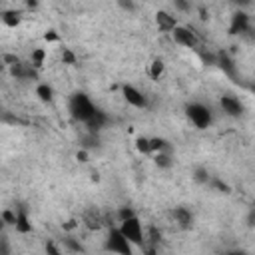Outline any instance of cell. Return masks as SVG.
<instances>
[{"instance_id": "5bb4252c", "label": "cell", "mask_w": 255, "mask_h": 255, "mask_svg": "<svg viewBox=\"0 0 255 255\" xmlns=\"http://www.w3.org/2000/svg\"><path fill=\"white\" fill-rule=\"evenodd\" d=\"M14 227H16V231H20V233H28L30 229H32V225L28 223V215H26V211H16V223H14Z\"/></svg>"}, {"instance_id": "83f0119b", "label": "cell", "mask_w": 255, "mask_h": 255, "mask_svg": "<svg viewBox=\"0 0 255 255\" xmlns=\"http://www.w3.org/2000/svg\"><path fill=\"white\" fill-rule=\"evenodd\" d=\"M24 2H26L28 6H36V4H38V0H24Z\"/></svg>"}, {"instance_id": "7a4b0ae2", "label": "cell", "mask_w": 255, "mask_h": 255, "mask_svg": "<svg viewBox=\"0 0 255 255\" xmlns=\"http://www.w3.org/2000/svg\"><path fill=\"white\" fill-rule=\"evenodd\" d=\"M120 231L131 241V245L141 247L143 241H145L143 227H141V223H139V219H137L135 215H131V217H128V219H122V221H120Z\"/></svg>"}, {"instance_id": "2e32d148", "label": "cell", "mask_w": 255, "mask_h": 255, "mask_svg": "<svg viewBox=\"0 0 255 255\" xmlns=\"http://www.w3.org/2000/svg\"><path fill=\"white\" fill-rule=\"evenodd\" d=\"M157 151H169V143L161 137H151V153H157Z\"/></svg>"}, {"instance_id": "484cf974", "label": "cell", "mask_w": 255, "mask_h": 255, "mask_svg": "<svg viewBox=\"0 0 255 255\" xmlns=\"http://www.w3.org/2000/svg\"><path fill=\"white\" fill-rule=\"evenodd\" d=\"M247 221H249V225H255V207L251 209V213H249V219H247Z\"/></svg>"}, {"instance_id": "ac0fdd59", "label": "cell", "mask_w": 255, "mask_h": 255, "mask_svg": "<svg viewBox=\"0 0 255 255\" xmlns=\"http://www.w3.org/2000/svg\"><path fill=\"white\" fill-rule=\"evenodd\" d=\"M135 147H137L141 153H151V137H137Z\"/></svg>"}, {"instance_id": "9a60e30c", "label": "cell", "mask_w": 255, "mask_h": 255, "mask_svg": "<svg viewBox=\"0 0 255 255\" xmlns=\"http://www.w3.org/2000/svg\"><path fill=\"white\" fill-rule=\"evenodd\" d=\"M36 96H38L42 102H50V100H52V88H50L48 84H40V86L36 88Z\"/></svg>"}, {"instance_id": "30bf717a", "label": "cell", "mask_w": 255, "mask_h": 255, "mask_svg": "<svg viewBox=\"0 0 255 255\" xmlns=\"http://www.w3.org/2000/svg\"><path fill=\"white\" fill-rule=\"evenodd\" d=\"M173 219H175V223L181 227V229H187L189 225H191V221H193V215L185 209V207H175L173 209Z\"/></svg>"}, {"instance_id": "ffe728a7", "label": "cell", "mask_w": 255, "mask_h": 255, "mask_svg": "<svg viewBox=\"0 0 255 255\" xmlns=\"http://www.w3.org/2000/svg\"><path fill=\"white\" fill-rule=\"evenodd\" d=\"M161 72H163V62H161V60H155V62L151 64V76H153V78H159Z\"/></svg>"}, {"instance_id": "e0dca14e", "label": "cell", "mask_w": 255, "mask_h": 255, "mask_svg": "<svg viewBox=\"0 0 255 255\" xmlns=\"http://www.w3.org/2000/svg\"><path fill=\"white\" fill-rule=\"evenodd\" d=\"M155 165H159V167H169V165H171V155H169V151H157V153H155Z\"/></svg>"}, {"instance_id": "9c48e42d", "label": "cell", "mask_w": 255, "mask_h": 255, "mask_svg": "<svg viewBox=\"0 0 255 255\" xmlns=\"http://www.w3.org/2000/svg\"><path fill=\"white\" fill-rule=\"evenodd\" d=\"M155 22H157V28H159L161 32H171V30L177 26L175 18H173L169 12H163V10H159V12L155 14Z\"/></svg>"}, {"instance_id": "603a6c76", "label": "cell", "mask_w": 255, "mask_h": 255, "mask_svg": "<svg viewBox=\"0 0 255 255\" xmlns=\"http://www.w3.org/2000/svg\"><path fill=\"white\" fill-rule=\"evenodd\" d=\"M195 179H197V181H207L209 175H207L205 169H197V171H195Z\"/></svg>"}, {"instance_id": "6da1fadb", "label": "cell", "mask_w": 255, "mask_h": 255, "mask_svg": "<svg viewBox=\"0 0 255 255\" xmlns=\"http://www.w3.org/2000/svg\"><path fill=\"white\" fill-rule=\"evenodd\" d=\"M70 114H72V118L74 120H78V122H88L92 116H94V112L98 110L94 104H92V100L86 96V94H82V92H78V94H74L72 98H70Z\"/></svg>"}, {"instance_id": "277c9868", "label": "cell", "mask_w": 255, "mask_h": 255, "mask_svg": "<svg viewBox=\"0 0 255 255\" xmlns=\"http://www.w3.org/2000/svg\"><path fill=\"white\" fill-rule=\"evenodd\" d=\"M106 249L112 253H120V255H129L131 253V241L120 231V227L110 229L108 239H106Z\"/></svg>"}, {"instance_id": "8992f818", "label": "cell", "mask_w": 255, "mask_h": 255, "mask_svg": "<svg viewBox=\"0 0 255 255\" xmlns=\"http://www.w3.org/2000/svg\"><path fill=\"white\" fill-rule=\"evenodd\" d=\"M219 106H221L223 114L229 116V118H239V116L243 114V104H241L237 98L229 96V94H227V96H221Z\"/></svg>"}, {"instance_id": "3957f363", "label": "cell", "mask_w": 255, "mask_h": 255, "mask_svg": "<svg viewBox=\"0 0 255 255\" xmlns=\"http://www.w3.org/2000/svg\"><path fill=\"white\" fill-rule=\"evenodd\" d=\"M185 114H187L189 122H191L195 128H199V129L209 128L211 122H213L211 110H209L207 106H203V104H197V102H195V104H189V106L185 108Z\"/></svg>"}, {"instance_id": "8fae6325", "label": "cell", "mask_w": 255, "mask_h": 255, "mask_svg": "<svg viewBox=\"0 0 255 255\" xmlns=\"http://www.w3.org/2000/svg\"><path fill=\"white\" fill-rule=\"evenodd\" d=\"M215 62L219 64V68H221L227 76H235V64H233V60L229 58V54L219 52V54H217V58H215Z\"/></svg>"}, {"instance_id": "4316f807", "label": "cell", "mask_w": 255, "mask_h": 255, "mask_svg": "<svg viewBox=\"0 0 255 255\" xmlns=\"http://www.w3.org/2000/svg\"><path fill=\"white\" fill-rule=\"evenodd\" d=\"M233 4H237V6H247L249 4V0H231Z\"/></svg>"}, {"instance_id": "ba28073f", "label": "cell", "mask_w": 255, "mask_h": 255, "mask_svg": "<svg viewBox=\"0 0 255 255\" xmlns=\"http://www.w3.org/2000/svg\"><path fill=\"white\" fill-rule=\"evenodd\" d=\"M251 30V26H249V16L245 14V12H235L233 16H231V26H229V34H247Z\"/></svg>"}, {"instance_id": "44dd1931", "label": "cell", "mask_w": 255, "mask_h": 255, "mask_svg": "<svg viewBox=\"0 0 255 255\" xmlns=\"http://www.w3.org/2000/svg\"><path fill=\"white\" fill-rule=\"evenodd\" d=\"M64 243L68 245V249H70V251H82V245H80V243H76V241H74L72 237L64 239Z\"/></svg>"}, {"instance_id": "5b68a950", "label": "cell", "mask_w": 255, "mask_h": 255, "mask_svg": "<svg viewBox=\"0 0 255 255\" xmlns=\"http://www.w3.org/2000/svg\"><path fill=\"white\" fill-rule=\"evenodd\" d=\"M171 34H173V40H175L179 46H185V48H197V44H199V40H197V36H195V32H193L191 28L175 26V28L171 30Z\"/></svg>"}, {"instance_id": "d4e9b609", "label": "cell", "mask_w": 255, "mask_h": 255, "mask_svg": "<svg viewBox=\"0 0 255 255\" xmlns=\"http://www.w3.org/2000/svg\"><path fill=\"white\" fill-rule=\"evenodd\" d=\"M131 215H133V213H131V209H126V207H124V209H120V221H122V219L131 217Z\"/></svg>"}, {"instance_id": "d6986e66", "label": "cell", "mask_w": 255, "mask_h": 255, "mask_svg": "<svg viewBox=\"0 0 255 255\" xmlns=\"http://www.w3.org/2000/svg\"><path fill=\"white\" fill-rule=\"evenodd\" d=\"M30 62H32L30 66L40 68V66H42V62H44V52H42V50H36V52L32 54V60H30Z\"/></svg>"}, {"instance_id": "cb8c5ba5", "label": "cell", "mask_w": 255, "mask_h": 255, "mask_svg": "<svg viewBox=\"0 0 255 255\" xmlns=\"http://www.w3.org/2000/svg\"><path fill=\"white\" fill-rule=\"evenodd\" d=\"M173 4H175V8H177V10H183V12H185V10H189V4H187L185 0H173Z\"/></svg>"}, {"instance_id": "4fadbf2b", "label": "cell", "mask_w": 255, "mask_h": 255, "mask_svg": "<svg viewBox=\"0 0 255 255\" xmlns=\"http://www.w3.org/2000/svg\"><path fill=\"white\" fill-rule=\"evenodd\" d=\"M20 20H22V12L20 10H4L2 12V22L6 26H10V28H16L20 24Z\"/></svg>"}, {"instance_id": "52a82bcc", "label": "cell", "mask_w": 255, "mask_h": 255, "mask_svg": "<svg viewBox=\"0 0 255 255\" xmlns=\"http://www.w3.org/2000/svg\"><path fill=\"white\" fill-rule=\"evenodd\" d=\"M122 92H124V100L128 102V104H131L133 108H145L147 106V100H145V96L135 88V86H129V84H126L124 88H122Z\"/></svg>"}, {"instance_id": "7c38bea8", "label": "cell", "mask_w": 255, "mask_h": 255, "mask_svg": "<svg viewBox=\"0 0 255 255\" xmlns=\"http://www.w3.org/2000/svg\"><path fill=\"white\" fill-rule=\"evenodd\" d=\"M106 122H108V118H106V114L104 112H100V110H96L94 112V116L86 122V126L90 128V131L94 133V131H98V129H102L104 126H106Z\"/></svg>"}, {"instance_id": "7402d4cb", "label": "cell", "mask_w": 255, "mask_h": 255, "mask_svg": "<svg viewBox=\"0 0 255 255\" xmlns=\"http://www.w3.org/2000/svg\"><path fill=\"white\" fill-rule=\"evenodd\" d=\"M118 4H120V6L124 8V10H129V12H131V10L135 8V4H133V0H118Z\"/></svg>"}]
</instances>
